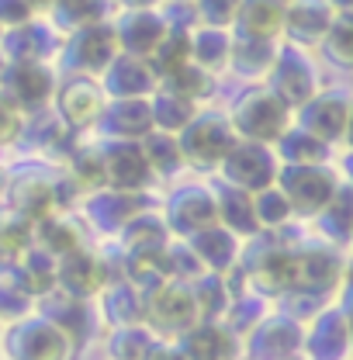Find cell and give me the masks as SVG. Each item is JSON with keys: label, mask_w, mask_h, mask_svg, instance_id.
<instances>
[{"label": "cell", "mask_w": 353, "mask_h": 360, "mask_svg": "<svg viewBox=\"0 0 353 360\" xmlns=\"http://www.w3.org/2000/svg\"><path fill=\"white\" fill-rule=\"evenodd\" d=\"M0 35H4V28H0Z\"/></svg>", "instance_id": "obj_62"}, {"label": "cell", "mask_w": 353, "mask_h": 360, "mask_svg": "<svg viewBox=\"0 0 353 360\" xmlns=\"http://www.w3.org/2000/svg\"><path fill=\"white\" fill-rule=\"evenodd\" d=\"M243 0H194V18L208 28H232L239 18Z\"/></svg>", "instance_id": "obj_50"}, {"label": "cell", "mask_w": 353, "mask_h": 360, "mask_svg": "<svg viewBox=\"0 0 353 360\" xmlns=\"http://www.w3.org/2000/svg\"><path fill=\"white\" fill-rule=\"evenodd\" d=\"M167 229H174L180 236H198L201 229L208 225H219V208H215V194L208 187H198V184H187L180 187L174 198H170V208H167Z\"/></svg>", "instance_id": "obj_12"}, {"label": "cell", "mask_w": 353, "mask_h": 360, "mask_svg": "<svg viewBox=\"0 0 353 360\" xmlns=\"http://www.w3.org/2000/svg\"><path fill=\"white\" fill-rule=\"evenodd\" d=\"M329 4H333L336 11H350V7H353V0H329Z\"/></svg>", "instance_id": "obj_58"}, {"label": "cell", "mask_w": 353, "mask_h": 360, "mask_svg": "<svg viewBox=\"0 0 353 360\" xmlns=\"http://www.w3.org/2000/svg\"><path fill=\"white\" fill-rule=\"evenodd\" d=\"M281 298H284V312L281 315L295 319L298 326H302V319H315L322 312V295H312V291H302V288H291Z\"/></svg>", "instance_id": "obj_51"}, {"label": "cell", "mask_w": 353, "mask_h": 360, "mask_svg": "<svg viewBox=\"0 0 353 360\" xmlns=\"http://www.w3.org/2000/svg\"><path fill=\"white\" fill-rule=\"evenodd\" d=\"M180 354L184 360H236L239 357V340L229 326L219 322H198L180 336Z\"/></svg>", "instance_id": "obj_21"}, {"label": "cell", "mask_w": 353, "mask_h": 360, "mask_svg": "<svg viewBox=\"0 0 353 360\" xmlns=\"http://www.w3.org/2000/svg\"><path fill=\"white\" fill-rule=\"evenodd\" d=\"M246 277L264 295H284L295 288V253L288 250H267L264 257L246 270Z\"/></svg>", "instance_id": "obj_30"}, {"label": "cell", "mask_w": 353, "mask_h": 360, "mask_svg": "<svg viewBox=\"0 0 353 360\" xmlns=\"http://www.w3.org/2000/svg\"><path fill=\"white\" fill-rule=\"evenodd\" d=\"M277 56V42L264 39H250V35H232V52H229V66L246 77V80H267L270 66Z\"/></svg>", "instance_id": "obj_29"}, {"label": "cell", "mask_w": 353, "mask_h": 360, "mask_svg": "<svg viewBox=\"0 0 353 360\" xmlns=\"http://www.w3.org/2000/svg\"><path fill=\"white\" fill-rule=\"evenodd\" d=\"M21 135V111L0 94V146H11Z\"/></svg>", "instance_id": "obj_55"}, {"label": "cell", "mask_w": 353, "mask_h": 360, "mask_svg": "<svg viewBox=\"0 0 353 360\" xmlns=\"http://www.w3.org/2000/svg\"><path fill=\"white\" fill-rule=\"evenodd\" d=\"M32 229L35 225L28 222V219H21L18 212L0 215V253L18 257L25 246H32Z\"/></svg>", "instance_id": "obj_49"}, {"label": "cell", "mask_w": 353, "mask_h": 360, "mask_svg": "<svg viewBox=\"0 0 353 360\" xmlns=\"http://www.w3.org/2000/svg\"><path fill=\"white\" fill-rule=\"evenodd\" d=\"M104 319H108L115 329L142 326V295L135 291L132 284H125V281L104 288Z\"/></svg>", "instance_id": "obj_35"}, {"label": "cell", "mask_w": 353, "mask_h": 360, "mask_svg": "<svg viewBox=\"0 0 353 360\" xmlns=\"http://www.w3.org/2000/svg\"><path fill=\"white\" fill-rule=\"evenodd\" d=\"M302 129L319 142H340L350 129V90H319L302 104Z\"/></svg>", "instance_id": "obj_11"}, {"label": "cell", "mask_w": 353, "mask_h": 360, "mask_svg": "<svg viewBox=\"0 0 353 360\" xmlns=\"http://www.w3.org/2000/svg\"><path fill=\"white\" fill-rule=\"evenodd\" d=\"M191 253L208 274H229L239 264V239L225 225H208L198 236H191Z\"/></svg>", "instance_id": "obj_22"}, {"label": "cell", "mask_w": 353, "mask_h": 360, "mask_svg": "<svg viewBox=\"0 0 353 360\" xmlns=\"http://www.w3.org/2000/svg\"><path fill=\"white\" fill-rule=\"evenodd\" d=\"M73 180L84 184L87 191H101L104 187V180H101V149L77 153V160H73Z\"/></svg>", "instance_id": "obj_53"}, {"label": "cell", "mask_w": 353, "mask_h": 360, "mask_svg": "<svg viewBox=\"0 0 353 360\" xmlns=\"http://www.w3.org/2000/svg\"><path fill=\"white\" fill-rule=\"evenodd\" d=\"M153 177L146 156H142V146L129 142V139H118V142H108L101 149V180L108 191H122V194H139Z\"/></svg>", "instance_id": "obj_8"}, {"label": "cell", "mask_w": 353, "mask_h": 360, "mask_svg": "<svg viewBox=\"0 0 353 360\" xmlns=\"http://www.w3.org/2000/svg\"><path fill=\"white\" fill-rule=\"evenodd\" d=\"M125 11H153V7H160L163 0H118Z\"/></svg>", "instance_id": "obj_56"}, {"label": "cell", "mask_w": 353, "mask_h": 360, "mask_svg": "<svg viewBox=\"0 0 353 360\" xmlns=\"http://www.w3.org/2000/svg\"><path fill=\"white\" fill-rule=\"evenodd\" d=\"M32 246L45 250L56 260H63L66 253L80 250V232H77V225H70V222L42 219V222H35V229H32Z\"/></svg>", "instance_id": "obj_38"}, {"label": "cell", "mask_w": 353, "mask_h": 360, "mask_svg": "<svg viewBox=\"0 0 353 360\" xmlns=\"http://www.w3.org/2000/svg\"><path fill=\"white\" fill-rule=\"evenodd\" d=\"M160 87L174 90L176 97H184V101L198 104V101H205V97L215 90V77H212V73H205L201 66L187 63V66L174 70L170 77H163V80H160Z\"/></svg>", "instance_id": "obj_41"}, {"label": "cell", "mask_w": 353, "mask_h": 360, "mask_svg": "<svg viewBox=\"0 0 353 360\" xmlns=\"http://www.w3.org/2000/svg\"><path fill=\"white\" fill-rule=\"evenodd\" d=\"M229 52H232V35L225 28H208V25L191 28V63L201 66L205 73L215 77L229 70Z\"/></svg>", "instance_id": "obj_28"}, {"label": "cell", "mask_w": 353, "mask_h": 360, "mask_svg": "<svg viewBox=\"0 0 353 360\" xmlns=\"http://www.w3.org/2000/svg\"><path fill=\"white\" fill-rule=\"evenodd\" d=\"M0 73H4V56H0Z\"/></svg>", "instance_id": "obj_60"}, {"label": "cell", "mask_w": 353, "mask_h": 360, "mask_svg": "<svg viewBox=\"0 0 353 360\" xmlns=\"http://www.w3.org/2000/svg\"><path fill=\"white\" fill-rule=\"evenodd\" d=\"M35 21V11L28 7V0H0V28H21Z\"/></svg>", "instance_id": "obj_54"}, {"label": "cell", "mask_w": 353, "mask_h": 360, "mask_svg": "<svg viewBox=\"0 0 353 360\" xmlns=\"http://www.w3.org/2000/svg\"><path fill=\"white\" fill-rule=\"evenodd\" d=\"M232 28H236V35L277 42L281 32H284V4H277V0H243Z\"/></svg>", "instance_id": "obj_26"}, {"label": "cell", "mask_w": 353, "mask_h": 360, "mask_svg": "<svg viewBox=\"0 0 353 360\" xmlns=\"http://www.w3.org/2000/svg\"><path fill=\"white\" fill-rule=\"evenodd\" d=\"M153 343H156V336L146 326H125V329H115L108 350H111L115 360H146Z\"/></svg>", "instance_id": "obj_45"}, {"label": "cell", "mask_w": 353, "mask_h": 360, "mask_svg": "<svg viewBox=\"0 0 353 360\" xmlns=\"http://www.w3.org/2000/svg\"><path fill=\"white\" fill-rule=\"evenodd\" d=\"M56 108H59V118L70 125V129H87L101 118L104 111V90L94 77H70L63 87L56 90Z\"/></svg>", "instance_id": "obj_17"}, {"label": "cell", "mask_w": 353, "mask_h": 360, "mask_svg": "<svg viewBox=\"0 0 353 360\" xmlns=\"http://www.w3.org/2000/svg\"><path fill=\"white\" fill-rule=\"evenodd\" d=\"M49 49H52V28H45L39 21H28L21 28H7L0 35V56H4V63H28V59L45 63V52Z\"/></svg>", "instance_id": "obj_27"}, {"label": "cell", "mask_w": 353, "mask_h": 360, "mask_svg": "<svg viewBox=\"0 0 353 360\" xmlns=\"http://www.w3.org/2000/svg\"><path fill=\"white\" fill-rule=\"evenodd\" d=\"M350 225H353V198L350 191L340 184V191L333 194V201L319 212V229L333 239V243H347L350 239Z\"/></svg>", "instance_id": "obj_42"}, {"label": "cell", "mask_w": 353, "mask_h": 360, "mask_svg": "<svg viewBox=\"0 0 353 360\" xmlns=\"http://www.w3.org/2000/svg\"><path fill=\"white\" fill-rule=\"evenodd\" d=\"M4 191H7V180H4V170H0V198H4Z\"/></svg>", "instance_id": "obj_59"}, {"label": "cell", "mask_w": 353, "mask_h": 360, "mask_svg": "<svg viewBox=\"0 0 353 360\" xmlns=\"http://www.w3.org/2000/svg\"><path fill=\"white\" fill-rule=\"evenodd\" d=\"M149 111H153V125H160L167 135H176L191 118H194V104L184 101V97H176L174 90H167V87L153 90Z\"/></svg>", "instance_id": "obj_37"}, {"label": "cell", "mask_w": 353, "mask_h": 360, "mask_svg": "<svg viewBox=\"0 0 353 360\" xmlns=\"http://www.w3.org/2000/svg\"><path fill=\"white\" fill-rule=\"evenodd\" d=\"M52 11L66 28H84L94 21H108L111 0H56Z\"/></svg>", "instance_id": "obj_44"}, {"label": "cell", "mask_w": 353, "mask_h": 360, "mask_svg": "<svg viewBox=\"0 0 353 360\" xmlns=\"http://www.w3.org/2000/svg\"><path fill=\"white\" fill-rule=\"evenodd\" d=\"M322 52L336 63V66H353V14L350 11H336L326 39H322Z\"/></svg>", "instance_id": "obj_43"}, {"label": "cell", "mask_w": 353, "mask_h": 360, "mask_svg": "<svg viewBox=\"0 0 353 360\" xmlns=\"http://www.w3.org/2000/svg\"><path fill=\"white\" fill-rule=\"evenodd\" d=\"M142 322L156 340H180L187 329H194L201 322L191 284L184 281H163L156 291H149L142 298Z\"/></svg>", "instance_id": "obj_2"}, {"label": "cell", "mask_w": 353, "mask_h": 360, "mask_svg": "<svg viewBox=\"0 0 353 360\" xmlns=\"http://www.w3.org/2000/svg\"><path fill=\"white\" fill-rule=\"evenodd\" d=\"M56 187L49 177H39V174H28V177L14 180L11 184V212H18L21 219L28 222H42V219H52L56 215Z\"/></svg>", "instance_id": "obj_23"}, {"label": "cell", "mask_w": 353, "mask_h": 360, "mask_svg": "<svg viewBox=\"0 0 353 360\" xmlns=\"http://www.w3.org/2000/svg\"><path fill=\"white\" fill-rule=\"evenodd\" d=\"M28 302L32 298L18 288L14 277H0V319H11V322L25 319L28 315Z\"/></svg>", "instance_id": "obj_52"}, {"label": "cell", "mask_w": 353, "mask_h": 360, "mask_svg": "<svg viewBox=\"0 0 353 360\" xmlns=\"http://www.w3.org/2000/svg\"><path fill=\"white\" fill-rule=\"evenodd\" d=\"M340 281H343V257L336 250H305V253H295V288L326 298Z\"/></svg>", "instance_id": "obj_20"}, {"label": "cell", "mask_w": 353, "mask_h": 360, "mask_svg": "<svg viewBox=\"0 0 353 360\" xmlns=\"http://www.w3.org/2000/svg\"><path fill=\"white\" fill-rule=\"evenodd\" d=\"M267 87L288 108H302L319 94V70L298 45H277L274 66L267 73Z\"/></svg>", "instance_id": "obj_6"}, {"label": "cell", "mask_w": 353, "mask_h": 360, "mask_svg": "<svg viewBox=\"0 0 353 360\" xmlns=\"http://www.w3.org/2000/svg\"><path fill=\"white\" fill-rule=\"evenodd\" d=\"M52 4H56V0H28V7H32L35 14H39V11H52Z\"/></svg>", "instance_id": "obj_57"}, {"label": "cell", "mask_w": 353, "mask_h": 360, "mask_svg": "<svg viewBox=\"0 0 353 360\" xmlns=\"http://www.w3.org/2000/svg\"><path fill=\"white\" fill-rule=\"evenodd\" d=\"M191 295H194V305H198L201 322H215V319L225 315L229 305H232V298H229V291H225V281H222L219 274L198 277V281L191 284Z\"/></svg>", "instance_id": "obj_40"}, {"label": "cell", "mask_w": 353, "mask_h": 360, "mask_svg": "<svg viewBox=\"0 0 353 360\" xmlns=\"http://www.w3.org/2000/svg\"><path fill=\"white\" fill-rule=\"evenodd\" d=\"M142 146V156H146V163H149V170H156V174H174L176 167L184 163L180 160V149H176V139L174 135H146V142H139Z\"/></svg>", "instance_id": "obj_47"}, {"label": "cell", "mask_w": 353, "mask_h": 360, "mask_svg": "<svg viewBox=\"0 0 353 360\" xmlns=\"http://www.w3.org/2000/svg\"><path fill=\"white\" fill-rule=\"evenodd\" d=\"M274 156L281 160V167H315V163H326L329 146L319 142L315 135H309L298 125V129H288V132L277 139Z\"/></svg>", "instance_id": "obj_33"}, {"label": "cell", "mask_w": 353, "mask_h": 360, "mask_svg": "<svg viewBox=\"0 0 353 360\" xmlns=\"http://www.w3.org/2000/svg\"><path fill=\"white\" fill-rule=\"evenodd\" d=\"M302 350L309 360H347L350 350V322L340 309H322L312 319V329L302 333Z\"/></svg>", "instance_id": "obj_18"}, {"label": "cell", "mask_w": 353, "mask_h": 360, "mask_svg": "<svg viewBox=\"0 0 353 360\" xmlns=\"http://www.w3.org/2000/svg\"><path fill=\"white\" fill-rule=\"evenodd\" d=\"M163 281H170L167 246H163V250H142V253H129V277H125V284H132L142 298H146L149 291H156Z\"/></svg>", "instance_id": "obj_34"}, {"label": "cell", "mask_w": 353, "mask_h": 360, "mask_svg": "<svg viewBox=\"0 0 353 360\" xmlns=\"http://www.w3.org/2000/svg\"><path fill=\"white\" fill-rule=\"evenodd\" d=\"M14 281L28 298L52 295V288H56V257H49L39 246H25L14 257Z\"/></svg>", "instance_id": "obj_25"}, {"label": "cell", "mask_w": 353, "mask_h": 360, "mask_svg": "<svg viewBox=\"0 0 353 360\" xmlns=\"http://www.w3.org/2000/svg\"><path fill=\"white\" fill-rule=\"evenodd\" d=\"M176 149H180V160L198 167V170H208V167H219L225 160V153L239 142L229 118H219V115H194L180 132L174 135Z\"/></svg>", "instance_id": "obj_3"}, {"label": "cell", "mask_w": 353, "mask_h": 360, "mask_svg": "<svg viewBox=\"0 0 353 360\" xmlns=\"http://www.w3.org/2000/svg\"><path fill=\"white\" fill-rule=\"evenodd\" d=\"M56 284L63 288V295H70L77 302H87V298L101 295L108 288L104 260L80 246V250L66 253L63 260H56Z\"/></svg>", "instance_id": "obj_14"}, {"label": "cell", "mask_w": 353, "mask_h": 360, "mask_svg": "<svg viewBox=\"0 0 353 360\" xmlns=\"http://www.w3.org/2000/svg\"><path fill=\"white\" fill-rule=\"evenodd\" d=\"M222 177L229 180V187H239L246 194H257L270 187L277 180V170H281V160L274 156V146H264V142H236L225 160L219 163Z\"/></svg>", "instance_id": "obj_7"}, {"label": "cell", "mask_w": 353, "mask_h": 360, "mask_svg": "<svg viewBox=\"0 0 353 360\" xmlns=\"http://www.w3.org/2000/svg\"><path fill=\"white\" fill-rule=\"evenodd\" d=\"M115 25V35H118V49L125 56H135V59H149L156 52V45L163 42L167 35V18L160 7L153 11H125Z\"/></svg>", "instance_id": "obj_16"}, {"label": "cell", "mask_w": 353, "mask_h": 360, "mask_svg": "<svg viewBox=\"0 0 353 360\" xmlns=\"http://www.w3.org/2000/svg\"><path fill=\"white\" fill-rule=\"evenodd\" d=\"M63 312H52V315H45V319H52L73 343L77 340H84L90 333V309L84 305V302H77V298H70V295H63V305H59Z\"/></svg>", "instance_id": "obj_48"}, {"label": "cell", "mask_w": 353, "mask_h": 360, "mask_svg": "<svg viewBox=\"0 0 353 360\" xmlns=\"http://www.w3.org/2000/svg\"><path fill=\"white\" fill-rule=\"evenodd\" d=\"M56 90V77L49 63L28 59V63H4L0 73V94L21 111V108H42Z\"/></svg>", "instance_id": "obj_9"}, {"label": "cell", "mask_w": 353, "mask_h": 360, "mask_svg": "<svg viewBox=\"0 0 353 360\" xmlns=\"http://www.w3.org/2000/svg\"><path fill=\"white\" fill-rule=\"evenodd\" d=\"M146 63L153 66V73H156L160 80L170 77L180 66H187V63H191V28H167L163 42L156 45V52H153Z\"/></svg>", "instance_id": "obj_36"}, {"label": "cell", "mask_w": 353, "mask_h": 360, "mask_svg": "<svg viewBox=\"0 0 353 360\" xmlns=\"http://www.w3.org/2000/svg\"><path fill=\"white\" fill-rule=\"evenodd\" d=\"M125 229V246L129 253H142V250H163L167 246V222L160 215H146V212H135Z\"/></svg>", "instance_id": "obj_39"}, {"label": "cell", "mask_w": 353, "mask_h": 360, "mask_svg": "<svg viewBox=\"0 0 353 360\" xmlns=\"http://www.w3.org/2000/svg\"><path fill=\"white\" fill-rule=\"evenodd\" d=\"M274 184L288 198L291 215H319L333 201V194L340 191V177L326 163H315V167H281Z\"/></svg>", "instance_id": "obj_5"}, {"label": "cell", "mask_w": 353, "mask_h": 360, "mask_svg": "<svg viewBox=\"0 0 353 360\" xmlns=\"http://www.w3.org/2000/svg\"><path fill=\"white\" fill-rule=\"evenodd\" d=\"M277 4H288V0H277Z\"/></svg>", "instance_id": "obj_61"}, {"label": "cell", "mask_w": 353, "mask_h": 360, "mask_svg": "<svg viewBox=\"0 0 353 360\" xmlns=\"http://www.w3.org/2000/svg\"><path fill=\"white\" fill-rule=\"evenodd\" d=\"M215 208H219V225H225L236 239L260 232L257 212H253V194H246L239 187H222L215 194Z\"/></svg>", "instance_id": "obj_31"}, {"label": "cell", "mask_w": 353, "mask_h": 360, "mask_svg": "<svg viewBox=\"0 0 353 360\" xmlns=\"http://www.w3.org/2000/svg\"><path fill=\"white\" fill-rule=\"evenodd\" d=\"M176 4H184V0H176Z\"/></svg>", "instance_id": "obj_63"}, {"label": "cell", "mask_w": 353, "mask_h": 360, "mask_svg": "<svg viewBox=\"0 0 353 360\" xmlns=\"http://www.w3.org/2000/svg\"><path fill=\"white\" fill-rule=\"evenodd\" d=\"M139 212V194H122V191H108L101 187L87 201V219L104 232H115Z\"/></svg>", "instance_id": "obj_32"}, {"label": "cell", "mask_w": 353, "mask_h": 360, "mask_svg": "<svg viewBox=\"0 0 353 360\" xmlns=\"http://www.w3.org/2000/svg\"><path fill=\"white\" fill-rule=\"evenodd\" d=\"M333 18H336V7L329 0H288L281 35H288V45H298V49L322 45Z\"/></svg>", "instance_id": "obj_15"}, {"label": "cell", "mask_w": 353, "mask_h": 360, "mask_svg": "<svg viewBox=\"0 0 353 360\" xmlns=\"http://www.w3.org/2000/svg\"><path fill=\"white\" fill-rule=\"evenodd\" d=\"M302 326L288 315H267L250 333V360H298Z\"/></svg>", "instance_id": "obj_13"}, {"label": "cell", "mask_w": 353, "mask_h": 360, "mask_svg": "<svg viewBox=\"0 0 353 360\" xmlns=\"http://www.w3.org/2000/svg\"><path fill=\"white\" fill-rule=\"evenodd\" d=\"M104 125L111 129V135L118 139H146L153 132V111H149V97H122V101H111L104 104L101 111Z\"/></svg>", "instance_id": "obj_24"}, {"label": "cell", "mask_w": 353, "mask_h": 360, "mask_svg": "<svg viewBox=\"0 0 353 360\" xmlns=\"http://www.w3.org/2000/svg\"><path fill=\"white\" fill-rule=\"evenodd\" d=\"M97 84L104 90V97L122 101V97H153V90L160 87V77L153 73V66L146 59H135V56L118 52L115 63L101 73Z\"/></svg>", "instance_id": "obj_19"}, {"label": "cell", "mask_w": 353, "mask_h": 360, "mask_svg": "<svg viewBox=\"0 0 353 360\" xmlns=\"http://www.w3.org/2000/svg\"><path fill=\"white\" fill-rule=\"evenodd\" d=\"M253 212H257L260 229H277V225H284L291 219V205H288V198L281 194L277 184H270V187L253 194Z\"/></svg>", "instance_id": "obj_46"}, {"label": "cell", "mask_w": 353, "mask_h": 360, "mask_svg": "<svg viewBox=\"0 0 353 360\" xmlns=\"http://www.w3.org/2000/svg\"><path fill=\"white\" fill-rule=\"evenodd\" d=\"M288 118H291V108L267 84H260V87H250L246 94H239V101L232 104L229 125H232L236 139H243V142L274 146L288 132Z\"/></svg>", "instance_id": "obj_1"}, {"label": "cell", "mask_w": 353, "mask_h": 360, "mask_svg": "<svg viewBox=\"0 0 353 360\" xmlns=\"http://www.w3.org/2000/svg\"><path fill=\"white\" fill-rule=\"evenodd\" d=\"M118 35L111 21H94L84 28H73L70 35V63L84 73V77H101L115 56H118Z\"/></svg>", "instance_id": "obj_10"}, {"label": "cell", "mask_w": 353, "mask_h": 360, "mask_svg": "<svg viewBox=\"0 0 353 360\" xmlns=\"http://www.w3.org/2000/svg\"><path fill=\"white\" fill-rule=\"evenodd\" d=\"M73 340L45 315H25L7 329L11 360H70Z\"/></svg>", "instance_id": "obj_4"}]
</instances>
